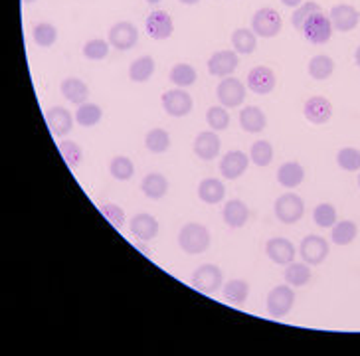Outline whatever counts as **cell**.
<instances>
[{
    "label": "cell",
    "mask_w": 360,
    "mask_h": 356,
    "mask_svg": "<svg viewBox=\"0 0 360 356\" xmlns=\"http://www.w3.org/2000/svg\"><path fill=\"white\" fill-rule=\"evenodd\" d=\"M275 218L283 224H295L303 218L305 214V202L299 194L295 192H285L275 200Z\"/></svg>",
    "instance_id": "cell-3"
},
{
    "label": "cell",
    "mask_w": 360,
    "mask_h": 356,
    "mask_svg": "<svg viewBox=\"0 0 360 356\" xmlns=\"http://www.w3.org/2000/svg\"><path fill=\"white\" fill-rule=\"evenodd\" d=\"M216 97L220 105H224L226 109L228 107H238V105L244 104L245 99V85L236 78H224L216 87Z\"/></svg>",
    "instance_id": "cell-8"
},
{
    "label": "cell",
    "mask_w": 360,
    "mask_h": 356,
    "mask_svg": "<svg viewBox=\"0 0 360 356\" xmlns=\"http://www.w3.org/2000/svg\"><path fill=\"white\" fill-rule=\"evenodd\" d=\"M109 174L115 180H121V183L131 180L133 174H135V164H133V161L129 157H115L109 162Z\"/></svg>",
    "instance_id": "cell-36"
},
{
    "label": "cell",
    "mask_w": 360,
    "mask_h": 356,
    "mask_svg": "<svg viewBox=\"0 0 360 356\" xmlns=\"http://www.w3.org/2000/svg\"><path fill=\"white\" fill-rule=\"evenodd\" d=\"M101 117H103V111H101V107L97 104H82L78 105V111H75V121H78V125L82 127H95L99 121H101Z\"/></svg>",
    "instance_id": "cell-34"
},
{
    "label": "cell",
    "mask_w": 360,
    "mask_h": 356,
    "mask_svg": "<svg viewBox=\"0 0 360 356\" xmlns=\"http://www.w3.org/2000/svg\"><path fill=\"white\" fill-rule=\"evenodd\" d=\"M250 164V155L244 150H230L222 157L220 161V174L226 180H236L247 171Z\"/></svg>",
    "instance_id": "cell-15"
},
{
    "label": "cell",
    "mask_w": 360,
    "mask_h": 356,
    "mask_svg": "<svg viewBox=\"0 0 360 356\" xmlns=\"http://www.w3.org/2000/svg\"><path fill=\"white\" fill-rule=\"evenodd\" d=\"M266 305H268V313L271 317H285L295 305V291L289 283L278 285L269 291Z\"/></svg>",
    "instance_id": "cell-6"
},
{
    "label": "cell",
    "mask_w": 360,
    "mask_h": 356,
    "mask_svg": "<svg viewBox=\"0 0 360 356\" xmlns=\"http://www.w3.org/2000/svg\"><path fill=\"white\" fill-rule=\"evenodd\" d=\"M129 232L141 241H149L159 234V222L151 214H135L129 222Z\"/></svg>",
    "instance_id": "cell-20"
},
{
    "label": "cell",
    "mask_w": 360,
    "mask_h": 356,
    "mask_svg": "<svg viewBox=\"0 0 360 356\" xmlns=\"http://www.w3.org/2000/svg\"><path fill=\"white\" fill-rule=\"evenodd\" d=\"M58 150L59 155H62V159L66 161V164L70 166L71 171H75L82 164L83 152L82 147L78 143H73V141H62V143H58Z\"/></svg>",
    "instance_id": "cell-37"
},
{
    "label": "cell",
    "mask_w": 360,
    "mask_h": 356,
    "mask_svg": "<svg viewBox=\"0 0 360 356\" xmlns=\"http://www.w3.org/2000/svg\"><path fill=\"white\" fill-rule=\"evenodd\" d=\"M331 22L337 32H352L360 22V12L350 4H337L331 8Z\"/></svg>",
    "instance_id": "cell-16"
},
{
    "label": "cell",
    "mask_w": 360,
    "mask_h": 356,
    "mask_svg": "<svg viewBox=\"0 0 360 356\" xmlns=\"http://www.w3.org/2000/svg\"><path fill=\"white\" fill-rule=\"evenodd\" d=\"M303 262L309 265H321L329 255V241L321 236H307L299 245Z\"/></svg>",
    "instance_id": "cell-11"
},
{
    "label": "cell",
    "mask_w": 360,
    "mask_h": 356,
    "mask_svg": "<svg viewBox=\"0 0 360 356\" xmlns=\"http://www.w3.org/2000/svg\"><path fill=\"white\" fill-rule=\"evenodd\" d=\"M337 164L347 173H360V150L345 147L337 152Z\"/></svg>",
    "instance_id": "cell-41"
},
{
    "label": "cell",
    "mask_w": 360,
    "mask_h": 356,
    "mask_svg": "<svg viewBox=\"0 0 360 356\" xmlns=\"http://www.w3.org/2000/svg\"><path fill=\"white\" fill-rule=\"evenodd\" d=\"M283 279H285V283H289L291 287H305L311 281V267H309V264L291 262V264L285 265Z\"/></svg>",
    "instance_id": "cell-27"
},
{
    "label": "cell",
    "mask_w": 360,
    "mask_h": 356,
    "mask_svg": "<svg viewBox=\"0 0 360 356\" xmlns=\"http://www.w3.org/2000/svg\"><path fill=\"white\" fill-rule=\"evenodd\" d=\"M147 2H149V4H159L161 0H147Z\"/></svg>",
    "instance_id": "cell-49"
},
{
    "label": "cell",
    "mask_w": 360,
    "mask_h": 356,
    "mask_svg": "<svg viewBox=\"0 0 360 356\" xmlns=\"http://www.w3.org/2000/svg\"><path fill=\"white\" fill-rule=\"evenodd\" d=\"M178 245L188 255L204 253L210 248L208 228L202 224H196V222H188L178 232Z\"/></svg>",
    "instance_id": "cell-1"
},
{
    "label": "cell",
    "mask_w": 360,
    "mask_h": 356,
    "mask_svg": "<svg viewBox=\"0 0 360 356\" xmlns=\"http://www.w3.org/2000/svg\"><path fill=\"white\" fill-rule=\"evenodd\" d=\"M266 125H268V117L256 105H247L240 111V127L245 133H261Z\"/></svg>",
    "instance_id": "cell-22"
},
{
    "label": "cell",
    "mask_w": 360,
    "mask_h": 356,
    "mask_svg": "<svg viewBox=\"0 0 360 356\" xmlns=\"http://www.w3.org/2000/svg\"><path fill=\"white\" fill-rule=\"evenodd\" d=\"M232 46L236 54H254L257 48V36L247 28H240L232 34Z\"/></svg>",
    "instance_id": "cell-30"
},
{
    "label": "cell",
    "mask_w": 360,
    "mask_h": 356,
    "mask_svg": "<svg viewBox=\"0 0 360 356\" xmlns=\"http://www.w3.org/2000/svg\"><path fill=\"white\" fill-rule=\"evenodd\" d=\"M154 69H157V64H154V59L151 56H141V58H137L131 64L129 78H131V81H135V83H145V81L151 80Z\"/></svg>",
    "instance_id": "cell-29"
},
{
    "label": "cell",
    "mask_w": 360,
    "mask_h": 356,
    "mask_svg": "<svg viewBox=\"0 0 360 356\" xmlns=\"http://www.w3.org/2000/svg\"><path fill=\"white\" fill-rule=\"evenodd\" d=\"M109 42H105L101 38H93V40H87L85 44H83V56L87 59H92V62H99V59H105L107 58V54H109Z\"/></svg>",
    "instance_id": "cell-43"
},
{
    "label": "cell",
    "mask_w": 360,
    "mask_h": 356,
    "mask_svg": "<svg viewBox=\"0 0 360 356\" xmlns=\"http://www.w3.org/2000/svg\"><path fill=\"white\" fill-rule=\"evenodd\" d=\"M32 36H34V42L40 48H52L56 44V40H58V30H56L54 24L40 22L34 26Z\"/></svg>",
    "instance_id": "cell-40"
},
{
    "label": "cell",
    "mask_w": 360,
    "mask_h": 356,
    "mask_svg": "<svg viewBox=\"0 0 360 356\" xmlns=\"http://www.w3.org/2000/svg\"><path fill=\"white\" fill-rule=\"evenodd\" d=\"M59 92L70 104L75 105L85 104L87 97H89V87L80 78H66V80L62 81V85H59Z\"/></svg>",
    "instance_id": "cell-23"
},
{
    "label": "cell",
    "mask_w": 360,
    "mask_h": 356,
    "mask_svg": "<svg viewBox=\"0 0 360 356\" xmlns=\"http://www.w3.org/2000/svg\"><path fill=\"white\" fill-rule=\"evenodd\" d=\"M192 285L204 295H214L224 285L222 269L214 264L200 265L196 271L192 273Z\"/></svg>",
    "instance_id": "cell-5"
},
{
    "label": "cell",
    "mask_w": 360,
    "mask_h": 356,
    "mask_svg": "<svg viewBox=\"0 0 360 356\" xmlns=\"http://www.w3.org/2000/svg\"><path fill=\"white\" fill-rule=\"evenodd\" d=\"M313 220L315 224L321 226V228H333L337 224V208L329 204V202H323V204L315 206Z\"/></svg>",
    "instance_id": "cell-42"
},
{
    "label": "cell",
    "mask_w": 360,
    "mask_h": 356,
    "mask_svg": "<svg viewBox=\"0 0 360 356\" xmlns=\"http://www.w3.org/2000/svg\"><path fill=\"white\" fill-rule=\"evenodd\" d=\"M206 123L212 131H226L230 127V113L224 105H212L206 111Z\"/></svg>",
    "instance_id": "cell-38"
},
{
    "label": "cell",
    "mask_w": 360,
    "mask_h": 356,
    "mask_svg": "<svg viewBox=\"0 0 360 356\" xmlns=\"http://www.w3.org/2000/svg\"><path fill=\"white\" fill-rule=\"evenodd\" d=\"M163 107L171 117H186L192 111L194 101H192L190 93L185 92L182 87H176V90L163 93Z\"/></svg>",
    "instance_id": "cell-9"
},
{
    "label": "cell",
    "mask_w": 360,
    "mask_h": 356,
    "mask_svg": "<svg viewBox=\"0 0 360 356\" xmlns=\"http://www.w3.org/2000/svg\"><path fill=\"white\" fill-rule=\"evenodd\" d=\"M359 186H360V174H359Z\"/></svg>",
    "instance_id": "cell-51"
},
{
    "label": "cell",
    "mask_w": 360,
    "mask_h": 356,
    "mask_svg": "<svg viewBox=\"0 0 360 356\" xmlns=\"http://www.w3.org/2000/svg\"><path fill=\"white\" fill-rule=\"evenodd\" d=\"M226 196V188L218 178H204L198 184V198L204 204H220Z\"/></svg>",
    "instance_id": "cell-26"
},
{
    "label": "cell",
    "mask_w": 360,
    "mask_h": 356,
    "mask_svg": "<svg viewBox=\"0 0 360 356\" xmlns=\"http://www.w3.org/2000/svg\"><path fill=\"white\" fill-rule=\"evenodd\" d=\"M303 115L313 125H325L333 117V105L323 95H313L303 105Z\"/></svg>",
    "instance_id": "cell-10"
},
{
    "label": "cell",
    "mask_w": 360,
    "mask_h": 356,
    "mask_svg": "<svg viewBox=\"0 0 360 356\" xmlns=\"http://www.w3.org/2000/svg\"><path fill=\"white\" fill-rule=\"evenodd\" d=\"M73 119L75 117L71 115L66 107H52L46 111V123L54 137L62 138L70 135L73 129Z\"/></svg>",
    "instance_id": "cell-17"
},
{
    "label": "cell",
    "mask_w": 360,
    "mask_h": 356,
    "mask_svg": "<svg viewBox=\"0 0 360 356\" xmlns=\"http://www.w3.org/2000/svg\"><path fill=\"white\" fill-rule=\"evenodd\" d=\"M198 80L196 69L192 68L190 64H176L175 68L171 69V81L175 83L176 87H190L194 85Z\"/></svg>",
    "instance_id": "cell-35"
},
{
    "label": "cell",
    "mask_w": 360,
    "mask_h": 356,
    "mask_svg": "<svg viewBox=\"0 0 360 356\" xmlns=\"http://www.w3.org/2000/svg\"><path fill=\"white\" fill-rule=\"evenodd\" d=\"M222 218L226 222V226H230L233 230L244 228L247 220H250V208L245 206L244 200L233 198V200L226 202V206L222 210Z\"/></svg>",
    "instance_id": "cell-21"
},
{
    "label": "cell",
    "mask_w": 360,
    "mask_h": 356,
    "mask_svg": "<svg viewBox=\"0 0 360 356\" xmlns=\"http://www.w3.org/2000/svg\"><path fill=\"white\" fill-rule=\"evenodd\" d=\"M281 14L271 6L259 8L252 16V32L261 38H275L281 32Z\"/></svg>",
    "instance_id": "cell-4"
},
{
    "label": "cell",
    "mask_w": 360,
    "mask_h": 356,
    "mask_svg": "<svg viewBox=\"0 0 360 356\" xmlns=\"http://www.w3.org/2000/svg\"><path fill=\"white\" fill-rule=\"evenodd\" d=\"M333 22H331V18L325 16L323 12H315L311 14L305 24H303L301 32L305 36V40L309 42V44H317V46H321V44H326L329 40H331V36H333Z\"/></svg>",
    "instance_id": "cell-2"
},
{
    "label": "cell",
    "mask_w": 360,
    "mask_h": 356,
    "mask_svg": "<svg viewBox=\"0 0 360 356\" xmlns=\"http://www.w3.org/2000/svg\"><path fill=\"white\" fill-rule=\"evenodd\" d=\"M238 54L233 50H220L214 52L208 59V71L214 78H230L236 68H238Z\"/></svg>",
    "instance_id": "cell-12"
},
{
    "label": "cell",
    "mask_w": 360,
    "mask_h": 356,
    "mask_svg": "<svg viewBox=\"0 0 360 356\" xmlns=\"http://www.w3.org/2000/svg\"><path fill=\"white\" fill-rule=\"evenodd\" d=\"M354 62H357V66L360 68V46L357 48V52H354Z\"/></svg>",
    "instance_id": "cell-48"
},
{
    "label": "cell",
    "mask_w": 360,
    "mask_h": 356,
    "mask_svg": "<svg viewBox=\"0 0 360 356\" xmlns=\"http://www.w3.org/2000/svg\"><path fill=\"white\" fill-rule=\"evenodd\" d=\"M278 78L273 73V69L268 66H256L250 69L247 73V87L257 95H268L275 90Z\"/></svg>",
    "instance_id": "cell-14"
},
{
    "label": "cell",
    "mask_w": 360,
    "mask_h": 356,
    "mask_svg": "<svg viewBox=\"0 0 360 356\" xmlns=\"http://www.w3.org/2000/svg\"><path fill=\"white\" fill-rule=\"evenodd\" d=\"M145 147H147V150L154 152V155L166 152L168 147H171V135H168V131H164L161 127L151 129L147 133V137H145Z\"/></svg>",
    "instance_id": "cell-33"
},
{
    "label": "cell",
    "mask_w": 360,
    "mask_h": 356,
    "mask_svg": "<svg viewBox=\"0 0 360 356\" xmlns=\"http://www.w3.org/2000/svg\"><path fill=\"white\" fill-rule=\"evenodd\" d=\"M250 161L256 166H269L273 161V147L269 141H256L250 150Z\"/></svg>",
    "instance_id": "cell-39"
},
{
    "label": "cell",
    "mask_w": 360,
    "mask_h": 356,
    "mask_svg": "<svg viewBox=\"0 0 360 356\" xmlns=\"http://www.w3.org/2000/svg\"><path fill=\"white\" fill-rule=\"evenodd\" d=\"M101 210V214L105 216V220L115 228V230H123V226H125V212H123V208L117 206L115 202H105L99 206Z\"/></svg>",
    "instance_id": "cell-44"
},
{
    "label": "cell",
    "mask_w": 360,
    "mask_h": 356,
    "mask_svg": "<svg viewBox=\"0 0 360 356\" xmlns=\"http://www.w3.org/2000/svg\"><path fill=\"white\" fill-rule=\"evenodd\" d=\"M222 293L224 297L228 299L233 305H242L247 301V295H250V285L245 279H230L228 283H224L222 287Z\"/></svg>",
    "instance_id": "cell-31"
},
{
    "label": "cell",
    "mask_w": 360,
    "mask_h": 356,
    "mask_svg": "<svg viewBox=\"0 0 360 356\" xmlns=\"http://www.w3.org/2000/svg\"><path fill=\"white\" fill-rule=\"evenodd\" d=\"M285 6H289V8H297V6H301L303 0H281Z\"/></svg>",
    "instance_id": "cell-46"
},
{
    "label": "cell",
    "mask_w": 360,
    "mask_h": 356,
    "mask_svg": "<svg viewBox=\"0 0 360 356\" xmlns=\"http://www.w3.org/2000/svg\"><path fill=\"white\" fill-rule=\"evenodd\" d=\"M333 71H335V62H333V58L325 56V54L315 56V58H311V62H309V76H311L313 80H329V78L333 76Z\"/></svg>",
    "instance_id": "cell-32"
},
{
    "label": "cell",
    "mask_w": 360,
    "mask_h": 356,
    "mask_svg": "<svg viewBox=\"0 0 360 356\" xmlns=\"http://www.w3.org/2000/svg\"><path fill=\"white\" fill-rule=\"evenodd\" d=\"M359 236V226L352 220H343L337 222L331 230V241L335 245H349Z\"/></svg>",
    "instance_id": "cell-28"
},
{
    "label": "cell",
    "mask_w": 360,
    "mask_h": 356,
    "mask_svg": "<svg viewBox=\"0 0 360 356\" xmlns=\"http://www.w3.org/2000/svg\"><path fill=\"white\" fill-rule=\"evenodd\" d=\"M182 4H186V6H194V4H198L200 0H180Z\"/></svg>",
    "instance_id": "cell-47"
},
{
    "label": "cell",
    "mask_w": 360,
    "mask_h": 356,
    "mask_svg": "<svg viewBox=\"0 0 360 356\" xmlns=\"http://www.w3.org/2000/svg\"><path fill=\"white\" fill-rule=\"evenodd\" d=\"M222 141L216 131H202L194 138V155L202 161H212L220 155Z\"/></svg>",
    "instance_id": "cell-19"
},
{
    "label": "cell",
    "mask_w": 360,
    "mask_h": 356,
    "mask_svg": "<svg viewBox=\"0 0 360 356\" xmlns=\"http://www.w3.org/2000/svg\"><path fill=\"white\" fill-rule=\"evenodd\" d=\"M141 190H143V194L147 196V198H151V200H161L168 192V180L161 173L147 174L143 178V183H141Z\"/></svg>",
    "instance_id": "cell-25"
},
{
    "label": "cell",
    "mask_w": 360,
    "mask_h": 356,
    "mask_svg": "<svg viewBox=\"0 0 360 356\" xmlns=\"http://www.w3.org/2000/svg\"><path fill=\"white\" fill-rule=\"evenodd\" d=\"M139 42V28L133 22H117L109 28V44L117 50H131Z\"/></svg>",
    "instance_id": "cell-7"
},
{
    "label": "cell",
    "mask_w": 360,
    "mask_h": 356,
    "mask_svg": "<svg viewBox=\"0 0 360 356\" xmlns=\"http://www.w3.org/2000/svg\"><path fill=\"white\" fill-rule=\"evenodd\" d=\"M145 30L152 40H166L175 32V24H173V18L166 10H154L147 16Z\"/></svg>",
    "instance_id": "cell-13"
},
{
    "label": "cell",
    "mask_w": 360,
    "mask_h": 356,
    "mask_svg": "<svg viewBox=\"0 0 360 356\" xmlns=\"http://www.w3.org/2000/svg\"><path fill=\"white\" fill-rule=\"evenodd\" d=\"M266 253L273 264L287 265L295 262L297 250H295L293 241H289L287 238H271L266 243Z\"/></svg>",
    "instance_id": "cell-18"
},
{
    "label": "cell",
    "mask_w": 360,
    "mask_h": 356,
    "mask_svg": "<svg viewBox=\"0 0 360 356\" xmlns=\"http://www.w3.org/2000/svg\"><path fill=\"white\" fill-rule=\"evenodd\" d=\"M305 180V169H303L299 162L289 161L283 162L279 166L278 171V183L283 186V188H297L299 184Z\"/></svg>",
    "instance_id": "cell-24"
},
{
    "label": "cell",
    "mask_w": 360,
    "mask_h": 356,
    "mask_svg": "<svg viewBox=\"0 0 360 356\" xmlns=\"http://www.w3.org/2000/svg\"><path fill=\"white\" fill-rule=\"evenodd\" d=\"M24 4H32V2H36V0H22Z\"/></svg>",
    "instance_id": "cell-50"
},
{
    "label": "cell",
    "mask_w": 360,
    "mask_h": 356,
    "mask_svg": "<svg viewBox=\"0 0 360 356\" xmlns=\"http://www.w3.org/2000/svg\"><path fill=\"white\" fill-rule=\"evenodd\" d=\"M315 12H323L317 2H303L301 6H297V10L293 12V16H291V24H293V28L301 32L305 20H307L311 14H315Z\"/></svg>",
    "instance_id": "cell-45"
}]
</instances>
